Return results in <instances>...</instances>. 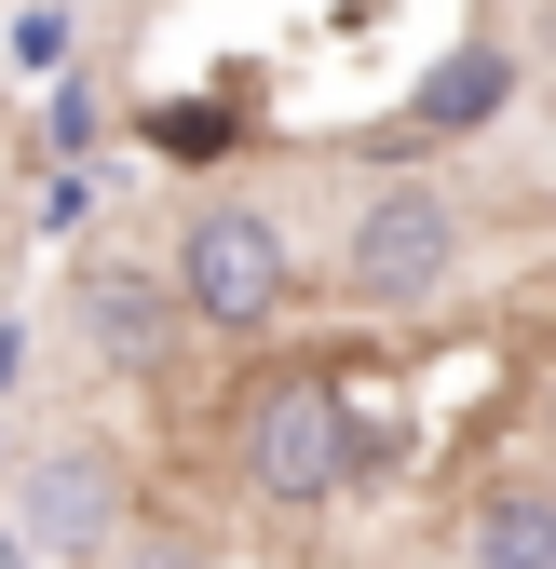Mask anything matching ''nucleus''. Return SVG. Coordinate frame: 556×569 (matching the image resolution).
Masks as SVG:
<instances>
[{
    "mask_svg": "<svg viewBox=\"0 0 556 569\" xmlns=\"http://www.w3.org/2000/svg\"><path fill=\"white\" fill-rule=\"evenodd\" d=\"M231 461H245V488L271 516H326L367 475V420L339 393V367H271L245 393V420H231Z\"/></svg>",
    "mask_w": 556,
    "mask_h": 569,
    "instance_id": "nucleus-1",
    "label": "nucleus"
},
{
    "mask_svg": "<svg viewBox=\"0 0 556 569\" xmlns=\"http://www.w3.org/2000/svg\"><path fill=\"white\" fill-rule=\"evenodd\" d=\"M177 284H190V312L218 326V339H258L271 312H286V231L258 218V203H203V218L177 231Z\"/></svg>",
    "mask_w": 556,
    "mask_h": 569,
    "instance_id": "nucleus-2",
    "label": "nucleus"
},
{
    "mask_svg": "<svg viewBox=\"0 0 556 569\" xmlns=\"http://www.w3.org/2000/svg\"><path fill=\"white\" fill-rule=\"evenodd\" d=\"M448 271H461V218H448V190H380L367 218H354V244H339V284H354L367 312H421V299H448Z\"/></svg>",
    "mask_w": 556,
    "mask_h": 569,
    "instance_id": "nucleus-3",
    "label": "nucleus"
},
{
    "mask_svg": "<svg viewBox=\"0 0 556 569\" xmlns=\"http://www.w3.org/2000/svg\"><path fill=\"white\" fill-rule=\"evenodd\" d=\"M68 312H82V339H96V367H109V380H163V367H177V339L203 326V312H190V284H177V258H96L82 284H68Z\"/></svg>",
    "mask_w": 556,
    "mask_h": 569,
    "instance_id": "nucleus-4",
    "label": "nucleus"
},
{
    "mask_svg": "<svg viewBox=\"0 0 556 569\" xmlns=\"http://www.w3.org/2000/svg\"><path fill=\"white\" fill-rule=\"evenodd\" d=\"M14 529H28V556H96V542H122V475H109V448H41Z\"/></svg>",
    "mask_w": 556,
    "mask_h": 569,
    "instance_id": "nucleus-5",
    "label": "nucleus"
},
{
    "mask_svg": "<svg viewBox=\"0 0 556 569\" xmlns=\"http://www.w3.org/2000/svg\"><path fill=\"white\" fill-rule=\"evenodd\" d=\"M461 556H489V569H556V502H543V488H489V502L461 516Z\"/></svg>",
    "mask_w": 556,
    "mask_h": 569,
    "instance_id": "nucleus-6",
    "label": "nucleus"
}]
</instances>
